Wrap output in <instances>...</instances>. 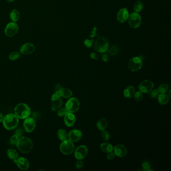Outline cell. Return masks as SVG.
Returning <instances> with one entry per match:
<instances>
[{"mask_svg":"<svg viewBox=\"0 0 171 171\" xmlns=\"http://www.w3.org/2000/svg\"><path fill=\"white\" fill-rule=\"evenodd\" d=\"M16 145L18 150L23 153L30 152L33 147L32 141L26 137H22L19 138Z\"/></svg>","mask_w":171,"mask_h":171,"instance_id":"6da1fadb","label":"cell"},{"mask_svg":"<svg viewBox=\"0 0 171 171\" xmlns=\"http://www.w3.org/2000/svg\"><path fill=\"white\" fill-rule=\"evenodd\" d=\"M3 123L5 128L8 130H12L17 127L19 119L16 115L8 114L3 118Z\"/></svg>","mask_w":171,"mask_h":171,"instance_id":"7a4b0ae2","label":"cell"},{"mask_svg":"<svg viewBox=\"0 0 171 171\" xmlns=\"http://www.w3.org/2000/svg\"><path fill=\"white\" fill-rule=\"evenodd\" d=\"M15 112L18 118L21 119H25L30 115L31 110L26 104H19L15 108Z\"/></svg>","mask_w":171,"mask_h":171,"instance_id":"3957f363","label":"cell"},{"mask_svg":"<svg viewBox=\"0 0 171 171\" xmlns=\"http://www.w3.org/2000/svg\"><path fill=\"white\" fill-rule=\"evenodd\" d=\"M95 49L99 53H105L108 50V42L104 36H100L96 39L94 45Z\"/></svg>","mask_w":171,"mask_h":171,"instance_id":"277c9868","label":"cell"},{"mask_svg":"<svg viewBox=\"0 0 171 171\" xmlns=\"http://www.w3.org/2000/svg\"><path fill=\"white\" fill-rule=\"evenodd\" d=\"M60 150L62 154L65 155H69L74 152V145L72 141L69 139H66L61 142L60 145Z\"/></svg>","mask_w":171,"mask_h":171,"instance_id":"5b68a950","label":"cell"},{"mask_svg":"<svg viewBox=\"0 0 171 171\" xmlns=\"http://www.w3.org/2000/svg\"><path fill=\"white\" fill-rule=\"evenodd\" d=\"M80 107V102L76 97H71L66 102L65 108L68 112L75 113L77 112Z\"/></svg>","mask_w":171,"mask_h":171,"instance_id":"8992f818","label":"cell"},{"mask_svg":"<svg viewBox=\"0 0 171 171\" xmlns=\"http://www.w3.org/2000/svg\"><path fill=\"white\" fill-rule=\"evenodd\" d=\"M142 66V59L139 57L132 58L128 62V68L132 72H135L139 70Z\"/></svg>","mask_w":171,"mask_h":171,"instance_id":"52a82bcc","label":"cell"},{"mask_svg":"<svg viewBox=\"0 0 171 171\" xmlns=\"http://www.w3.org/2000/svg\"><path fill=\"white\" fill-rule=\"evenodd\" d=\"M128 24L129 26L132 28H138L141 26L142 24V19L141 16L138 13L133 12L131 15H129L128 18Z\"/></svg>","mask_w":171,"mask_h":171,"instance_id":"ba28073f","label":"cell"},{"mask_svg":"<svg viewBox=\"0 0 171 171\" xmlns=\"http://www.w3.org/2000/svg\"><path fill=\"white\" fill-rule=\"evenodd\" d=\"M19 30V27L17 23L14 22H10L6 26L5 33L8 37H13L17 33Z\"/></svg>","mask_w":171,"mask_h":171,"instance_id":"9c48e42d","label":"cell"},{"mask_svg":"<svg viewBox=\"0 0 171 171\" xmlns=\"http://www.w3.org/2000/svg\"><path fill=\"white\" fill-rule=\"evenodd\" d=\"M154 84L152 81L145 80L141 82L139 85V91L142 93H149L154 88Z\"/></svg>","mask_w":171,"mask_h":171,"instance_id":"30bf717a","label":"cell"},{"mask_svg":"<svg viewBox=\"0 0 171 171\" xmlns=\"http://www.w3.org/2000/svg\"><path fill=\"white\" fill-rule=\"evenodd\" d=\"M87 148L84 145H79L74 151V156L77 160H84L87 155Z\"/></svg>","mask_w":171,"mask_h":171,"instance_id":"8fae6325","label":"cell"},{"mask_svg":"<svg viewBox=\"0 0 171 171\" xmlns=\"http://www.w3.org/2000/svg\"><path fill=\"white\" fill-rule=\"evenodd\" d=\"M23 126L27 132H31L35 128L36 122L33 118L28 117L25 119Z\"/></svg>","mask_w":171,"mask_h":171,"instance_id":"7c38bea8","label":"cell"},{"mask_svg":"<svg viewBox=\"0 0 171 171\" xmlns=\"http://www.w3.org/2000/svg\"><path fill=\"white\" fill-rule=\"evenodd\" d=\"M129 13L126 8L120 9L117 13V18L118 21L121 23H125L128 20Z\"/></svg>","mask_w":171,"mask_h":171,"instance_id":"4fadbf2b","label":"cell"},{"mask_svg":"<svg viewBox=\"0 0 171 171\" xmlns=\"http://www.w3.org/2000/svg\"><path fill=\"white\" fill-rule=\"evenodd\" d=\"M114 154L119 158L125 157L128 154V150L125 145H116L114 149Z\"/></svg>","mask_w":171,"mask_h":171,"instance_id":"5bb4252c","label":"cell"},{"mask_svg":"<svg viewBox=\"0 0 171 171\" xmlns=\"http://www.w3.org/2000/svg\"><path fill=\"white\" fill-rule=\"evenodd\" d=\"M68 137L69 140L72 141V142H76L82 138V132L79 129H72L69 132Z\"/></svg>","mask_w":171,"mask_h":171,"instance_id":"9a60e30c","label":"cell"},{"mask_svg":"<svg viewBox=\"0 0 171 171\" xmlns=\"http://www.w3.org/2000/svg\"><path fill=\"white\" fill-rule=\"evenodd\" d=\"M14 162L17 164L18 167L22 170H27L29 167V162L27 159L24 157H20L14 160Z\"/></svg>","mask_w":171,"mask_h":171,"instance_id":"2e32d148","label":"cell"},{"mask_svg":"<svg viewBox=\"0 0 171 171\" xmlns=\"http://www.w3.org/2000/svg\"><path fill=\"white\" fill-rule=\"evenodd\" d=\"M35 47L34 45L30 43H25L20 48V52L22 54L25 55L30 54L34 52Z\"/></svg>","mask_w":171,"mask_h":171,"instance_id":"e0dca14e","label":"cell"},{"mask_svg":"<svg viewBox=\"0 0 171 171\" xmlns=\"http://www.w3.org/2000/svg\"><path fill=\"white\" fill-rule=\"evenodd\" d=\"M64 121L66 126L71 127L75 124L76 121V117L73 113L68 112L64 115Z\"/></svg>","mask_w":171,"mask_h":171,"instance_id":"ac0fdd59","label":"cell"},{"mask_svg":"<svg viewBox=\"0 0 171 171\" xmlns=\"http://www.w3.org/2000/svg\"><path fill=\"white\" fill-rule=\"evenodd\" d=\"M51 103L52 107L56 108H59L62 106V101L61 96L58 94L55 93L51 97Z\"/></svg>","mask_w":171,"mask_h":171,"instance_id":"d6986e66","label":"cell"},{"mask_svg":"<svg viewBox=\"0 0 171 171\" xmlns=\"http://www.w3.org/2000/svg\"><path fill=\"white\" fill-rule=\"evenodd\" d=\"M135 88L133 86H128L124 90V95L125 98H131L135 94Z\"/></svg>","mask_w":171,"mask_h":171,"instance_id":"ffe728a7","label":"cell"},{"mask_svg":"<svg viewBox=\"0 0 171 171\" xmlns=\"http://www.w3.org/2000/svg\"><path fill=\"white\" fill-rule=\"evenodd\" d=\"M60 96L65 98H68L72 96V92L70 89L67 88H61L60 91L58 93Z\"/></svg>","mask_w":171,"mask_h":171,"instance_id":"44dd1931","label":"cell"},{"mask_svg":"<svg viewBox=\"0 0 171 171\" xmlns=\"http://www.w3.org/2000/svg\"><path fill=\"white\" fill-rule=\"evenodd\" d=\"M158 101L161 105H165L168 103L169 96L166 94H161L158 96Z\"/></svg>","mask_w":171,"mask_h":171,"instance_id":"7402d4cb","label":"cell"},{"mask_svg":"<svg viewBox=\"0 0 171 171\" xmlns=\"http://www.w3.org/2000/svg\"><path fill=\"white\" fill-rule=\"evenodd\" d=\"M100 149H101V151L103 152L108 153V152H111L113 151L114 147L109 143L104 142V143L101 144L100 145Z\"/></svg>","mask_w":171,"mask_h":171,"instance_id":"603a6c76","label":"cell"},{"mask_svg":"<svg viewBox=\"0 0 171 171\" xmlns=\"http://www.w3.org/2000/svg\"><path fill=\"white\" fill-rule=\"evenodd\" d=\"M108 125V121L104 118H101L99 121H98L96 124V126H97L98 129L101 131L107 128Z\"/></svg>","mask_w":171,"mask_h":171,"instance_id":"cb8c5ba5","label":"cell"},{"mask_svg":"<svg viewBox=\"0 0 171 171\" xmlns=\"http://www.w3.org/2000/svg\"><path fill=\"white\" fill-rule=\"evenodd\" d=\"M20 17V13H19L18 11L16 9H14L12 10L10 13V18L12 21L13 22H17L19 20V18Z\"/></svg>","mask_w":171,"mask_h":171,"instance_id":"d4e9b609","label":"cell"},{"mask_svg":"<svg viewBox=\"0 0 171 171\" xmlns=\"http://www.w3.org/2000/svg\"><path fill=\"white\" fill-rule=\"evenodd\" d=\"M57 135L58 139L61 141L66 140L68 138V134H67L66 131L63 129H59L57 133Z\"/></svg>","mask_w":171,"mask_h":171,"instance_id":"484cf974","label":"cell"},{"mask_svg":"<svg viewBox=\"0 0 171 171\" xmlns=\"http://www.w3.org/2000/svg\"><path fill=\"white\" fill-rule=\"evenodd\" d=\"M7 155L11 160H16L18 157V153L16 150L13 149H10L7 151Z\"/></svg>","mask_w":171,"mask_h":171,"instance_id":"4316f807","label":"cell"},{"mask_svg":"<svg viewBox=\"0 0 171 171\" xmlns=\"http://www.w3.org/2000/svg\"><path fill=\"white\" fill-rule=\"evenodd\" d=\"M143 9V5L141 1H138L134 4V10L135 12L139 13Z\"/></svg>","mask_w":171,"mask_h":171,"instance_id":"83f0119b","label":"cell"},{"mask_svg":"<svg viewBox=\"0 0 171 171\" xmlns=\"http://www.w3.org/2000/svg\"><path fill=\"white\" fill-rule=\"evenodd\" d=\"M169 88V86L168 84H163L159 86L158 90L160 94H165L166 92L168 91Z\"/></svg>","mask_w":171,"mask_h":171,"instance_id":"f1b7e54d","label":"cell"},{"mask_svg":"<svg viewBox=\"0 0 171 171\" xmlns=\"http://www.w3.org/2000/svg\"><path fill=\"white\" fill-rule=\"evenodd\" d=\"M142 170H144V171H152V170L151 169V163L149 161H144V162H142Z\"/></svg>","mask_w":171,"mask_h":171,"instance_id":"f546056e","label":"cell"},{"mask_svg":"<svg viewBox=\"0 0 171 171\" xmlns=\"http://www.w3.org/2000/svg\"><path fill=\"white\" fill-rule=\"evenodd\" d=\"M133 97L135 101H137L138 102H139V101H142L143 97H144V95H143L142 92L140 91H139L135 92Z\"/></svg>","mask_w":171,"mask_h":171,"instance_id":"4dcf8cb0","label":"cell"},{"mask_svg":"<svg viewBox=\"0 0 171 171\" xmlns=\"http://www.w3.org/2000/svg\"><path fill=\"white\" fill-rule=\"evenodd\" d=\"M20 53L19 52H12L9 55V59L12 61L16 60L20 57Z\"/></svg>","mask_w":171,"mask_h":171,"instance_id":"1f68e13d","label":"cell"},{"mask_svg":"<svg viewBox=\"0 0 171 171\" xmlns=\"http://www.w3.org/2000/svg\"><path fill=\"white\" fill-rule=\"evenodd\" d=\"M101 136L104 141H108L110 138V135H109V132L105 129L101 131Z\"/></svg>","mask_w":171,"mask_h":171,"instance_id":"d6a6232c","label":"cell"},{"mask_svg":"<svg viewBox=\"0 0 171 171\" xmlns=\"http://www.w3.org/2000/svg\"><path fill=\"white\" fill-rule=\"evenodd\" d=\"M149 93L150 97L152 98L157 97L159 94V92L158 89H152Z\"/></svg>","mask_w":171,"mask_h":171,"instance_id":"836d02e7","label":"cell"},{"mask_svg":"<svg viewBox=\"0 0 171 171\" xmlns=\"http://www.w3.org/2000/svg\"><path fill=\"white\" fill-rule=\"evenodd\" d=\"M118 52V49L117 46H112L109 50V53L111 55H115L117 54Z\"/></svg>","mask_w":171,"mask_h":171,"instance_id":"e575fe53","label":"cell"},{"mask_svg":"<svg viewBox=\"0 0 171 171\" xmlns=\"http://www.w3.org/2000/svg\"><path fill=\"white\" fill-rule=\"evenodd\" d=\"M18 139H19V137L18 135H13L10 139L11 145H16L18 141Z\"/></svg>","mask_w":171,"mask_h":171,"instance_id":"d590c367","label":"cell"},{"mask_svg":"<svg viewBox=\"0 0 171 171\" xmlns=\"http://www.w3.org/2000/svg\"><path fill=\"white\" fill-rule=\"evenodd\" d=\"M68 112L66 108H62L61 109H59V111H58V115L59 117H63L64 116L67 112Z\"/></svg>","mask_w":171,"mask_h":171,"instance_id":"8d00e7d4","label":"cell"},{"mask_svg":"<svg viewBox=\"0 0 171 171\" xmlns=\"http://www.w3.org/2000/svg\"><path fill=\"white\" fill-rule=\"evenodd\" d=\"M94 43V40H90V39H86L84 41V45L87 48H91L92 46V44Z\"/></svg>","mask_w":171,"mask_h":171,"instance_id":"74e56055","label":"cell"},{"mask_svg":"<svg viewBox=\"0 0 171 171\" xmlns=\"http://www.w3.org/2000/svg\"><path fill=\"white\" fill-rule=\"evenodd\" d=\"M78 161L76 162V167L77 169H81L84 167V162L82 160H77Z\"/></svg>","mask_w":171,"mask_h":171,"instance_id":"f35d334b","label":"cell"},{"mask_svg":"<svg viewBox=\"0 0 171 171\" xmlns=\"http://www.w3.org/2000/svg\"><path fill=\"white\" fill-rule=\"evenodd\" d=\"M108 155H107V159L108 160H112L114 159V158L115 157V154H114V152H110L108 153Z\"/></svg>","mask_w":171,"mask_h":171,"instance_id":"ab89813d","label":"cell"},{"mask_svg":"<svg viewBox=\"0 0 171 171\" xmlns=\"http://www.w3.org/2000/svg\"><path fill=\"white\" fill-rule=\"evenodd\" d=\"M61 88H62V87H61L60 84H56L54 87L55 92L56 93V94H58L61 89Z\"/></svg>","mask_w":171,"mask_h":171,"instance_id":"60d3db41","label":"cell"},{"mask_svg":"<svg viewBox=\"0 0 171 171\" xmlns=\"http://www.w3.org/2000/svg\"><path fill=\"white\" fill-rule=\"evenodd\" d=\"M15 135L18 137H20L23 135V130L21 128H17L15 131Z\"/></svg>","mask_w":171,"mask_h":171,"instance_id":"b9f144b4","label":"cell"},{"mask_svg":"<svg viewBox=\"0 0 171 171\" xmlns=\"http://www.w3.org/2000/svg\"><path fill=\"white\" fill-rule=\"evenodd\" d=\"M101 58L104 62H108V56L107 54L104 53H103L101 55Z\"/></svg>","mask_w":171,"mask_h":171,"instance_id":"7bdbcfd3","label":"cell"},{"mask_svg":"<svg viewBox=\"0 0 171 171\" xmlns=\"http://www.w3.org/2000/svg\"><path fill=\"white\" fill-rule=\"evenodd\" d=\"M90 57H91V58H92V59H94V60H97L98 58V56L95 53H94V52L91 53V54H90Z\"/></svg>","mask_w":171,"mask_h":171,"instance_id":"ee69618b","label":"cell"},{"mask_svg":"<svg viewBox=\"0 0 171 171\" xmlns=\"http://www.w3.org/2000/svg\"><path fill=\"white\" fill-rule=\"evenodd\" d=\"M3 118H3V115L0 113V122L3 121Z\"/></svg>","mask_w":171,"mask_h":171,"instance_id":"f6af8a7d","label":"cell"},{"mask_svg":"<svg viewBox=\"0 0 171 171\" xmlns=\"http://www.w3.org/2000/svg\"><path fill=\"white\" fill-rule=\"evenodd\" d=\"M51 109H52V111H57L58 109L57 108H55V107H52V108H51Z\"/></svg>","mask_w":171,"mask_h":171,"instance_id":"bcb514c9","label":"cell"},{"mask_svg":"<svg viewBox=\"0 0 171 171\" xmlns=\"http://www.w3.org/2000/svg\"><path fill=\"white\" fill-rule=\"evenodd\" d=\"M6 1L8 2H12L14 1V0H6Z\"/></svg>","mask_w":171,"mask_h":171,"instance_id":"7dc6e473","label":"cell"}]
</instances>
